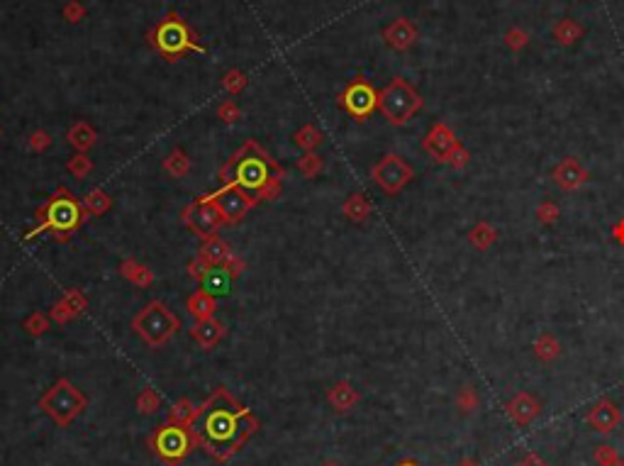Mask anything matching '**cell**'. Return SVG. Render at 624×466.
I'll list each match as a JSON object with an SVG mask.
<instances>
[{"label":"cell","mask_w":624,"mask_h":466,"mask_svg":"<svg viewBox=\"0 0 624 466\" xmlns=\"http://www.w3.org/2000/svg\"><path fill=\"white\" fill-rule=\"evenodd\" d=\"M227 334V327L217 320V317H208V320H195V325L191 327V337L200 344L203 349H212Z\"/></svg>","instance_id":"18"},{"label":"cell","mask_w":624,"mask_h":466,"mask_svg":"<svg viewBox=\"0 0 624 466\" xmlns=\"http://www.w3.org/2000/svg\"><path fill=\"white\" fill-rule=\"evenodd\" d=\"M583 35H585V27L581 23H576L573 18L559 20V23L554 25V30H551V37H554L556 45L561 47H573Z\"/></svg>","instance_id":"25"},{"label":"cell","mask_w":624,"mask_h":466,"mask_svg":"<svg viewBox=\"0 0 624 466\" xmlns=\"http://www.w3.org/2000/svg\"><path fill=\"white\" fill-rule=\"evenodd\" d=\"M86 220L88 212L79 195L66 186H57L54 193L35 210V227L25 234V239L30 242V239L49 232L57 242H69L84 227Z\"/></svg>","instance_id":"3"},{"label":"cell","mask_w":624,"mask_h":466,"mask_svg":"<svg viewBox=\"0 0 624 466\" xmlns=\"http://www.w3.org/2000/svg\"><path fill=\"white\" fill-rule=\"evenodd\" d=\"M417 37H419L417 25L407 18H397L383 30L385 45H388L390 49H395V52H407V49L417 42Z\"/></svg>","instance_id":"17"},{"label":"cell","mask_w":624,"mask_h":466,"mask_svg":"<svg viewBox=\"0 0 624 466\" xmlns=\"http://www.w3.org/2000/svg\"><path fill=\"white\" fill-rule=\"evenodd\" d=\"M327 400L336 413H349L358 400H361V393H358L349 381H336L327 391Z\"/></svg>","instance_id":"19"},{"label":"cell","mask_w":624,"mask_h":466,"mask_svg":"<svg viewBox=\"0 0 624 466\" xmlns=\"http://www.w3.org/2000/svg\"><path fill=\"white\" fill-rule=\"evenodd\" d=\"M610 466H624V459H622V457H617L615 462H612Z\"/></svg>","instance_id":"54"},{"label":"cell","mask_w":624,"mask_h":466,"mask_svg":"<svg viewBox=\"0 0 624 466\" xmlns=\"http://www.w3.org/2000/svg\"><path fill=\"white\" fill-rule=\"evenodd\" d=\"M191 430L198 447H203L217 462H227L254 437L259 420L227 388L220 386L210 393L205 403L198 405Z\"/></svg>","instance_id":"1"},{"label":"cell","mask_w":624,"mask_h":466,"mask_svg":"<svg viewBox=\"0 0 624 466\" xmlns=\"http://www.w3.org/2000/svg\"><path fill=\"white\" fill-rule=\"evenodd\" d=\"M590 178V171L578 161L576 157H566L551 169V181H554L556 188H561L563 193H571V191H581Z\"/></svg>","instance_id":"14"},{"label":"cell","mask_w":624,"mask_h":466,"mask_svg":"<svg viewBox=\"0 0 624 466\" xmlns=\"http://www.w3.org/2000/svg\"><path fill=\"white\" fill-rule=\"evenodd\" d=\"M186 305H188V312H191L195 320H208V317H215V310H217V298H215V295H210L208 290L198 288V290H193V293L188 295Z\"/></svg>","instance_id":"22"},{"label":"cell","mask_w":624,"mask_h":466,"mask_svg":"<svg viewBox=\"0 0 624 466\" xmlns=\"http://www.w3.org/2000/svg\"><path fill=\"white\" fill-rule=\"evenodd\" d=\"M198 254H200L210 266H222L225 261L232 256V246H229L227 239H222L220 234H212V237L203 239Z\"/></svg>","instance_id":"21"},{"label":"cell","mask_w":624,"mask_h":466,"mask_svg":"<svg viewBox=\"0 0 624 466\" xmlns=\"http://www.w3.org/2000/svg\"><path fill=\"white\" fill-rule=\"evenodd\" d=\"M232 281H234V278L227 273V268H225V266H212L205 276H203L200 288L208 290L210 295H215V298H217V295H227L229 293Z\"/></svg>","instance_id":"24"},{"label":"cell","mask_w":624,"mask_h":466,"mask_svg":"<svg viewBox=\"0 0 624 466\" xmlns=\"http://www.w3.org/2000/svg\"><path fill=\"white\" fill-rule=\"evenodd\" d=\"M86 405L88 398L69 378H57V383L49 391H44V396L40 398V408L44 410V415L52 418L59 427H69L84 413Z\"/></svg>","instance_id":"8"},{"label":"cell","mask_w":624,"mask_h":466,"mask_svg":"<svg viewBox=\"0 0 624 466\" xmlns=\"http://www.w3.org/2000/svg\"><path fill=\"white\" fill-rule=\"evenodd\" d=\"M468 159H471V154H468V152H466V147H463L461 142H458V144H456V149L451 152V157H449V166H451V169H456V171H458V169H463V166H466V164H468Z\"/></svg>","instance_id":"48"},{"label":"cell","mask_w":624,"mask_h":466,"mask_svg":"<svg viewBox=\"0 0 624 466\" xmlns=\"http://www.w3.org/2000/svg\"><path fill=\"white\" fill-rule=\"evenodd\" d=\"M424 101L405 79H393L383 91L378 93V110L393 127H402L422 110Z\"/></svg>","instance_id":"6"},{"label":"cell","mask_w":624,"mask_h":466,"mask_svg":"<svg viewBox=\"0 0 624 466\" xmlns=\"http://www.w3.org/2000/svg\"><path fill=\"white\" fill-rule=\"evenodd\" d=\"M159 408H161V396H159L152 386H147L144 391L137 396V410H140L142 415H154Z\"/></svg>","instance_id":"37"},{"label":"cell","mask_w":624,"mask_h":466,"mask_svg":"<svg viewBox=\"0 0 624 466\" xmlns=\"http://www.w3.org/2000/svg\"><path fill=\"white\" fill-rule=\"evenodd\" d=\"M293 140H295V144L300 147L302 152H314L322 144V132H319L314 125H302V127L293 135Z\"/></svg>","instance_id":"32"},{"label":"cell","mask_w":624,"mask_h":466,"mask_svg":"<svg viewBox=\"0 0 624 466\" xmlns=\"http://www.w3.org/2000/svg\"><path fill=\"white\" fill-rule=\"evenodd\" d=\"M217 118L222 120L225 125H234L237 120L242 118V110H239V106H237L234 101H222V103H220V108H217Z\"/></svg>","instance_id":"43"},{"label":"cell","mask_w":624,"mask_h":466,"mask_svg":"<svg viewBox=\"0 0 624 466\" xmlns=\"http://www.w3.org/2000/svg\"><path fill=\"white\" fill-rule=\"evenodd\" d=\"M585 420H588L590 427H595V432L607 435V432H612L622 422V410L620 405H615L610 398H600L598 403L588 410Z\"/></svg>","instance_id":"15"},{"label":"cell","mask_w":624,"mask_h":466,"mask_svg":"<svg viewBox=\"0 0 624 466\" xmlns=\"http://www.w3.org/2000/svg\"><path fill=\"white\" fill-rule=\"evenodd\" d=\"M149 449L157 454L159 462L166 466H178L193 449L198 447L195 435L191 427L176 425V422H161L159 427H154V432L149 435Z\"/></svg>","instance_id":"7"},{"label":"cell","mask_w":624,"mask_h":466,"mask_svg":"<svg viewBox=\"0 0 624 466\" xmlns=\"http://www.w3.org/2000/svg\"><path fill=\"white\" fill-rule=\"evenodd\" d=\"M246 84H249V81H246V74L239 69H229L227 74L222 76V89L232 93V96H239V93L246 89Z\"/></svg>","instance_id":"39"},{"label":"cell","mask_w":624,"mask_h":466,"mask_svg":"<svg viewBox=\"0 0 624 466\" xmlns=\"http://www.w3.org/2000/svg\"><path fill=\"white\" fill-rule=\"evenodd\" d=\"M49 322H52V317H49L47 312L35 310L25 322H22V327H25V332L32 334V337H42V334L49 332Z\"/></svg>","instance_id":"36"},{"label":"cell","mask_w":624,"mask_h":466,"mask_svg":"<svg viewBox=\"0 0 624 466\" xmlns=\"http://www.w3.org/2000/svg\"><path fill=\"white\" fill-rule=\"evenodd\" d=\"M49 317H52V322H57V325H62V327L69 325V322H74V315H71L69 305H66L62 298L49 308Z\"/></svg>","instance_id":"44"},{"label":"cell","mask_w":624,"mask_h":466,"mask_svg":"<svg viewBox=\"0 0 624 466\" xmlns=\"http://www.w3.org/2000/svg\"><path fill=\"white\" fill-rule=\"evenodd\" d=\"M456 466H480V464L476 462V459H471V457H463Z\"/></svg>","instance_id":"52"},{"label":"cell","mask_w":624,"mask_h":466,"mask_svg":"<svg viewBox=\"0 0 624 466\" xmlns=\"http://www.w3.org/2000/svg\"><path fill=\"white\" fill-rule=\"evenodd\" d=\"M456 408L461 410V413H476V410L480 408V398H478V391L473 386H463L461 391H458L456 396Z\"/></svg>","instance_id":"38"},{"label":"cell","mask_w":624,"mask_h":466,"mask_svg":"<svg viewBox=\"0 0 624 466\" xmlns=\"http://www.w3.org/2000/svg\"><path fill=\"white\" fill-rule=\"evenodd\" d=\"M341 212H344L351 222H366L373 212V205L363 193H351L349 198L341 203Z\"/></svg>","instance_id":"26"},{"label":"cell","mask_w":624,"mask_h":466,"mask_svg":"<svg viewBox=\"0 0 624 466\" xmlns=\"http://www.w3.org/2000/svg\"><path fill=\"white\" fill-rule=\"evenodd\" d=\"M222 266H225V268H227V273H229V276H232V278H239V276H242V273H244V271H246V261H244V259H242V256H237V254H232V256H229V259H227V261H225V264H222Z\"/></svg>","instance_id":"49"},{"label":"cell","mask_w":624,"mask_h":466,"mask_svg":"<svg viewBox=\"0 0 624 466\" xmlns=\"http://www.w3.org/2000/svg\"><path fill=\"white\" fill-rule=\"evenodd\" d=\"M81 203H84L88 215H93V217H101V215H105V212L110 210V208H113V198H110V193H108V191H103V188L88 191L84 198H81Z\"/></svg>","instance_id":"30"},{"label":"cell","mask_w":624,"mask_h":466,"mask_svg":"<svg viewBox=\"0 0 624 466\" xmlns=\"http://www.w3.org/2000/svg\"><path fill=\"white\" fill-rule=\"evenodd\" d=\"M456 132L446 123H434L432 130L422 140V149L439 164H449V157L456 149Z\"/></svg>","instance_id":"13"},{"label":"cell","mask_w":624,"mask_h":466,"mask_svg":"<svg viewBox=\"0 0 624 466\" xmlns=\"http://www.w3.org/2000/svg\"><path fill=\"white\" fill-rule=\"evenodd\" d=\"M147 42L161 54L166 62H178L181 57L195 52L205 54L208 49L198 42V35L193 32V27L181 18L178 13H169L166 18H161L152 30L147 32Z\"/></svg>","instance_id":"4"},{"label":"cell","mask_w":624,"mask_h":466,"mask_svg":"<svg viewBox=\"0 0 624 466\" xmlns=\"http://www.w3.org/2000/svg\"><path fill=\"white\" fill-rule=\"evenodd\" d=\"M319 466H341L339 462H334V459H327V462H322Z\"/></svg>","instance_id":"53"},{"label":"cell","mask_w":624,"mask_h":466,"mask_svg":"<svg viewBox=\"0 0 624 466\" xmlns=\"http://www.w3.org/2000/svg\"><path fill=\"white\" fill-rule=\"evenodd\" d=\"M534 356H537L539 361H556L561 356V342L559 337H556L554 332H541L537 339H534Z\"/></svg>","instance_id":"27"},{"label":"cell","mask_w":624,"mask_h":466,"mask_svg":"<svg viewBox=\"0 0 624 466\" xmlns=\"http://www.w3.org/2000/svg\"><path fill=\"white\" fill-rule=\"evenodd\" d=\"M505 410H507V415H510L515 425L527 427V425H532V422L539 418V413H541V403L532 396V393L520 391V393H515V396L507 400Z\"/></svg>","instance_id":"16"},{"label":"cell","mask_w":624,"mask_h":466,"mask_svg":"<svg viewBox=\"0 0 624 466\" xmlns=\"http://www.w3.org/2000/svg\"><path fill=\"white\" fill-rule=\"evenodd\" d=\"M27 147H30L32 152H37V154H42V152H47L49 147H52V137H49L47 130H35V132L27 137Z\"/></svg>","instance_id":"42"},{"label":"cell","mask_w":624,"mask_h":466,"mask_svg":"<svg viewBox=\"0 0 624 466\" xmlns=\"http://www.w3.org/2000/svg\"><path fill=\"white\" fill-rule=\"evenodd\" d=\"M181 220L200 239L212 237V234H217L220 229L225 227L222 212L217 210V205H215L208 195H200V198H195L191 205H186L183 212H181Z\"/></svg>","instance_id":"9"},{"label":"cell","mask_w":624,"mask_h":466,"mask_svg":"<svg viewBox=\"0 0 624 466\" xmlns=\"http://www.w3.org/2000/svg\"><path fill=\"white\" fill-rule=\"evenodd\" d=\"M468 242L476 246L478 251H485L488 246H493L498 242V229L493 227L490 222H476L471 229H468Z\"/></svg>","instance_id":"29"},{"label":"cell","mask_w":624,"mask_h":466,"mask_svg":"<svg viewBox=\"0 0 624 466\" xmlns=\"http://www.w3.org/2000/svg\"><path fill=\"white\" fill-rule=\"evenodd\" d=\"M339 106L354 120H366L373 110H378V91L366 79H354L339 93Z\"/></svg>","instance_id":"11"},{"label":"cell","mask_w":624,"mask_h":466,"mask_svg":"<svg viewBox=\"0 0 624 466\" xmlns=\"http://www.w3.org/2000/svg\"><path fill=\"white\" fill-rule=\"evenodd\" d=\"M371 176L375 181V186H378L383 193L397 195L407 183H410L412 176H415V169H412L400 154H385L371 169Z\"/></svg>","instance_id":"10"},{"label":"cell","mask_w":624,"mask_h":466,"mask_svg":"<svg viewBox=\"0 0 624 466\" xmlns=\"http://www.w3.org/2000/svg\"><path fill=\"white\" fill-rule=\"evenodd\" d=\"M534 215H537V220L541 225H554L561 217V208L556 205L554 200H541L537 205V212H534Z\"/></svg>","instance_id":"41"},{"label":"cell","mask_w":624,"mask_h":466,"mask_svg":"<svg viewBox=\"0 0 624 466\" xmlns=\"http://www.w3.org/2000/svg\"><path fill=\"white\" fill-rule=\"evenodd\" d=\"M120 276L127 278V281L132 283V286L137 288H149L154 283V271L144 264H140L137 259H125L120 261Z\"/></svg>","instance_id":"23"},{"label":"cell","mask_w":624,"mask_h":466,"mask_svg":"<svg viewBox=\"0 0 624 466\" xmlns=\"http://www.w3.org/2000/svg\"><path fill=\"white\" fill-rule=\"evenodd\" d=\"M66 142H69L76 152H84L86 154V152H91L93 147L98 144V132L93 125L86 123V120H76V123L69 127V132H66Z\"/></svg>","instance_id":"20"},{"label":"cell","mask_w":624,"mask_h":466,"mask_svg":"<svg viewBox=\"0 0 624 466\" xmlns=\"http://www.w3.org/2000/svg\"><path fill=\"white\" fill-rule=\"evenodd\" d=\"M195 405L191 403V398H178L169 410V422H176V425H186L191 427L193 418H195Z\"/></svg>","instance_id":"31"},{"label":"cell","mask_w":624,"mask_h":466,"mask_svg":"<svg viewBox=\"0 0 624 466\" xmlns=\"http://www.w3.org/2000/svg\"><path fill=\"white\" fill-rule=\"evenodd\" d=\"M285 178V169L259 144L256 140H246L229 161L220 169L222 186H234L244 195H249L254 205L263 200H276L280 195V186Z\"/></svg>","instance_id":"2"},{"label":"cell","mask_w":624,"mask_h":466,"mask_svg":"<svg viewBox=\"0 0 624 466\" xmlns=\"http://www.w3.org/2000/svg\"><path fill=\"white\" fill-rule=\"evenodd\" d=\"M502 40H505L507 49H512V52H522V49L529 45V32L522 30V27H512V30L505 32Z\"/></svg>","instance_id":"40"},{"label":"cell","mask_w":624,"mask_h":466,"mask_svg":"<svg viewBox=\"0 0 624 466\" xmlns=\"http://www.w3.org/2000/svg\"><path fill=\"white\" fill-rule=\"evenodd\" d=\"M210 268H212V266H210L208 261L203 259L200 254H198L195 259H191V264H188V273H191V278H193V281H198V283H200V281H203V276H205V273L210 271Z\"/></svg>","instance_id":"46"},{"label":"cell","mask_w":624,"mask_h":466,"mask_svg":"<svg viewBox=\"0 0 624 466\" xmlns=\"http://www.w3.org/2000/svg\"><path fill=\"white\" fill-rule=\"evenodd\" d=\"M66 171L71 174V176L74 178H86L88 174L93 171V161H91V157L88 154H84V152H76L74 157L69 159V161H66Z\"/></svg>","instance_id":"35"},{"label":"cell","mask_w":624,"mask_h":466,"mask_svg":"<svg viewBox=\"0 0 624 466\" xmlns=\"http://www.w3.org/2000/svg\"><path fill=\"white\" fill-rule=\"evenodd\" d=\"M515 466H549V464H546L544 459L539 457V454H534V452H532V454H524V457H522Z\"/></svg>","instance_id":"50"},{"label":"cell","mask_w":624,"mask_h":466,"mask_svg":"<svg viewBox=\"0 0 624 466\" xmlns=\"http://www.w3.org/2000/svg\"><path fill=\"white\" fill-rule=\"evenodd\" d=\"M62 13L69 23H81V20L86 18V8H84V3H79V0H69V3L64 5Z\"/></svg>","instance_id":"45"},{"label":"cell","mask_w":624,"mask_h":466,"mask_svg":"<svg viewBox=\"0 0 624 466\" xmlns=\"http://www.w3.org/2000/svg\"><path fill=\"white\" fill-rule=\"evenodd\" d=\"M132 330L137 332V337H140L147 347L159 349L166 342H171L174 334L181 330V320L166 303L152 300V303H147L144 308L135 315Z\"/></svg>","instance_id":"5"},{"label":"cell","mask_w":624,"mask_h":466,"mask_svg":"<svg viewBox=\"0 0 624 466\" xmlns=\"http://www.w3.org/2000/svg\"><path fill=\"white\" fill-rule=\"evenodd\" d=\"M295 166H297V171H300L305 178H314V176H319V174H322L324 161H322V157L314 154V152H305V154H302V159H297Z\"/></svg>","instance_id":"34"},{"label":"cell","mask_w":624,"mask_h":466,"mask_svg":"<svg viewBox=\"0 0 624 466\" xmlns=\"http://www.w3.org/2000/svg\"><path fill=\"white\" fill-rule=\"evenodd\" d=\"M62 300H64L66 305H69V310H71V315H74V320H79V317L88 310V295L81 288H66L64 293H62Z\"/></svg>","instance_id":"33"},{"label":"cell","mask_w":624,"mask_h":466,"mask_svg":"<svg viewBox=\"0 0 624 466\" xmlns=\"http://www.w3.org/2000/svg\"><path fill=\"white\" fill-rule=\"evenodd\" d=\"M397 466H419V464H417V462H400Z\"/></svg>","instance_id":"55"},{"label":"cell","mask_w":624,"mask_h":466,"mask_svg":"<svg viewBox=\"0 0 624 466\" xmlns=\"http://www.w3.org/2000/svg\"><path fill=\"white\" fill-rule=\"evenodd\" d=\"M612 237H615L617 244L624 246V220H620V222L615 225V227H612Z\"/></svg>","instance_id":"51"},{"label":"cell","mask_w":624,"mask_h":466,"mask_svg":"<svg viewBox=\"0 0 624 466\" xmlns=\"http://www.w3.org/2000/svg\"><path fill=\"white\" fill-rule=\"evenodd\" d=\"M617 457H620V454L615 452L612 444H600V447H595V462H598V466H610Z\"/></svg>","instance_id":"47"},{"label":"cell","mask_w":624,"mask_h":466,"mask_svg":"<svg viewBox=\"0 0 624 466\" xmlns=\"http://www.w3.org/2000/svg\"><path fill=\"white\" fill-rule=\"evenodd\" d=\"M161 166L171 178H183L188 176V171H191V157H188L181 147H174L166 154V159L161 161Z\"/></svg>","instance_id":"28"},{"label":"cell","mask_w":624,"mask_h":466,"mask_svg":"<svg viewBox=\"0 0 624 466\" xmlns=\"http://www.w3.org/2000/svg\"><path fill=\"white\" fill-rule=\"evenodd\" d=\"M210 200L217 205V210L222 212L225 217V225H237L242 222L246 215L254 210V203L249 195H244L239 188H234V186H222V188L212 191V193L208 195Z\"/></svg>","instance_id":"12"}]
</instances>
